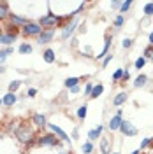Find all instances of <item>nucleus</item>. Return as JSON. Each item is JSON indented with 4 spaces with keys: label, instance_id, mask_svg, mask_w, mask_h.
Masks as SVG:
<instances>
[{
    "label": "nucleus",
    "instance_id": "obj_46",
    "mask_svg": "<svg viewBox=\"0 0 153 154\" xmlns=\"http://www.w3.org/2000/svg\"><path fill=\"white\" fill-rule=\"evenodd\" d=\"M0 105H2V98H0Z\"/></svg>",
    "mask_w": 153,
    "mask_h": 154
},
{
    "label": "nucleus",
    "instance_id": "obj_1",
    "mask_svg": "<svg viewBox=\"0 0 153 154\" xmlns=\"http://www.w3.org/2000/svg\"><path fill=\"white\" fill-rule=\"evenodd\" d=\"M60 23H62V18H58L55 14H48V16H44V18L39 19V25H41L42 28H48V30H51L53 26H57Z\"/></svg>",
    "mask_w": 153,
    "mask_h": 154
},
{
    "label": "nucleus",
    "instance_id": "obj_3",
    "mask_svg": "<svg viewBox=\"0 0 153 154\" xmlns=\"http://www.w3.org/2000/svg\"><path fill=\"white\" fill-rule=\"evenodd\" d=\"M41 32H42V26L39 25V23H27L25 26H23V33L25 35H41Z\"/></svg>",
    "mask_w": 153,
    "mask_h": 154
},
{
    "label": "nucleus",
    "instance_id": "obj_16",
    "mask_svg": "<svg viewBox=\"0 0 153 154\" xmlns=\"http://www.w3.org/2000/svg\"><path fill=\"white\" fill-rule=\"evenodd\" d=\"M125 102H127V93H120V95H116V96H115V100H113V103H115L116 107L123 105Z\"/></svg>",
    "mask_w": 153,
    "mask_h": 154
},
{
    "label": "nucleus",
    "instance_id": "obj_45",
    "mask_svg": "<svg viewBox=\"0 0 153 154\" xmlns=\"http://www.w3.org/2000/svg\"><path fill=\"white\" fill-rule=\"evenodd\" d=\"M60 154H69V152H60Z\"/></svg>",
    "mask_w": 153,
    "mask_h": 154
},
{
    "label": "nucleus",
    "instance_id": "obj_4",
    "mask_svg": "<svg viewBox=\"0 0 153 154\" xmlns=\"http://www.w3.org/2000/svg\"><path fill=\"white\" fill-rule=\"evenodd\" d=\"M120 131H122L123 135H127V137H134V135H137V128H135L132 123L123 121V123H122V126H120Z\"/></svg>",
    "mask_w": 153,
    "mask_h": 154
},
{
    "label": "nucleus",
    "instance_id": "obj_26",
    "mask_svg": "<svg viewBox=\"0 0 153 154\" xmlns=\"http://www.w3.org/2000/svg\"><path fill=\"white\" fill-rule=\"evenodd\" d=\"M92 151H93V145H92V142H86V144H83V154H92Z\"/></svg>",
    "mask_w": 153,
    "mask_h": 154
},
{
    "label": "nucleus",
    "instance_id": "obj_38",
    "mask_svg": "<svg viewBox=\"0 0 153 154\" xmlns=\"http://www.w3.org/2000/svg\"><path fill=\"white\" fill-rule=\"evenodd\" d=\"M111 60H113V54H109V56H106V58H104V61H102V67H106V65H107V63H109Z\"/></svg>",
    "mask_w": 153,
    "mask_h": 154
},
{
    "label": "nucleus",
    "instance_id": "obj_22",
    "mask_svg": "<svg viewBox=\"0 0 153 154\" xmlns=\"http://www.w3.org/2000/svg\"><path fill=\"white\" fill-rule=\"evenodd\" d=\"M19 53H21V54H30V53H32V46L27 44V42L21 44V46H19Z\"/></svg>",
    "mask_w": 153,
    "mask_h": 154
},
{
    "label": "nucleus",
    "instance_id": "obj_21",
    "mask_svg": "<svg viewBox=\"0 0 153 154\" xmlns=\"http://www.w3.org/2000/svg\"><path fill=\"white\" fill-rule=\"evenodd\" d=\"M12 51H14L12 48H7V49H4V51H0V63H4L5 58L9 56V54H12Z\"/></svg>",
    "mask_w": 153,
    "mask_h": 154
},
{
    "label": "nucleus",
    "instance_id": "obj_39",
    "mask_svg": "<svg viewBox=\"0 0 153 154\" xmlns=\"http://www.w3.org/2000/svg\"><path fill=\"white\" fill-rule=\"evenodd\" d=\"M111 5H113V9H120L122 7V2H113Z\"/></svg>",
    "mask_w": 153,
    "mask_h": 154
},
{
    "label": "nucleus",
    "instance_id": "obj_11",
    "mask_svg": "<svg viewBox=\"0 0 153 154\" xmlns=\"http://www.w3.org/2000/svg\"><path fill=\"white\" fill-rule=\"evenodd\" d=\"M16 40V35H12V33H0V44H5V46H9Z\"/></svg>",
    "mask_w": 153,
    "mask_h": 154
},
{
    "label": "nucleus",
    "instance_id": "obj_44",
    "mask_svg": "<svg viewBox=\"0 0 153 154\" xmlns=\"http://www.w3.org/2000/svg\"><path fill=\"white\" fill-rule=\"evenodd\" d=\"M132 154H141V149H137V151H134Z\"/></svg>",
    "mask_w": 153,
    "mask_h": 154
},
{
    "label": "nucleus",
    "instance_id": "obj_30",
    "mask_svg": "<svg viewBox=\"0 0 153 154\" xmlns=\"http://www.w3.org/2000/svg\"><path fill=\"white\" fill-rule=\"evenodd\" d=\"M122 77H123V70H122V68H118V70H116L115 74H113V81H120V79H122Z\"/></svg>",
    "mask_w": 153,
    "mask_h": 154
},
{
    "label": "nucleus",
    "instance_id": "obj_23",
    "mask_svg": "<svg viewBox=\"0 0 153 154\" xmlns=\"http://www.w3.org/2000/svg\"><path fill=\"white\" fill-rule=\"evenodd\" d=\"M146 81H148V77L141 74V75H137V77H135V82H134V84H135L137 88H139V86H144V84H146Z\"/></svg>",
    "mask_w": 153,
    "mask_h": 154
},
{
    "label": "nucleus",
    "instance_id": "obj_19",
    "mask_svg": "<svg viewBox=\"0 0 153 154\" xmlns=\"http://www.w3.org/2000/svg\"><path fill=\"white\" fill-rule=\"evenodd\" d=\"M77 82H79V79H77V77H69V79H65V88L72 89L74 86H77Z\"/></svg>",
    "mask_w": 153,
    "mask_h": 154
},
{
    "label": "nucleus",
    "instance_id": "obj_25",
    "mask_svg": "<svg viewBox=\"0 0 153 154\" xmlns=\"http://www.w3.org/2000/svg\"><path fill=\"white\" fill-rule=\"evenodd\" d=\"M86 110H88L86 105H81L79 109H77V117H79V119H85L86 117Z\"/></svg>",
    "mask_w": 153,
    "mask_h": 154
},
{
    "label": "nucleus",
    "instance_id": "obj_18",
    "mask_svg": "<svg viewBox=\"0 0 153 154\" xmlns=\"http://www.w3.org/2000/svg\"><path fill=\"white\" fill-rule=\"evenodd\" d=\"M102 91H104V86H102V84H95V86H93V89H92V95H90V98H97L99 95H102Z\"/></svg>",
    "mask_w": 153,
    "mask_h": 154
},
{
    "label": "nucleus",
    "instance_id": "obj_42",
    "mask_svg": "<svg viewBox=\"0 0 153 154\" xmlns=\"http://www.w3.org/2000/svg\"><path fill=\"white\" fill-rule=\"evenodd\" d=\"M85 53H86V56H92V54H90V53H92V49H90V48H86Z\"/></svg>",
    "mask_w": 153,
    "mask_h": 154
},
{
    "label": "nucleus",
    "instance_id": "obj_14",
    "mask_svg": "<svg viewBox=\"0 0 153 154\" xmlns=\"http://www.w3.org/2000/svg\"><path fill=\"white\" fill-rule=\"evenodd\" d=\"M109 48H111V35L107 33V35H106V42H104V49L100 51V54H97V58L106 56V54H107V51H109Z\"/></svg>",
    "mask_w": 153,
    "mask_h": 154
},
{
    "label": "nucleus",
    "instance_id": "obj_40",
    "mask_svg": "<svg viewBox=\"0 0 153 154\" xmlns=\"http://www.w3.org/2000/svg\"><path fill=\"white\" fill-rule=\"evenodd\" d=\"M122 79H123V81H129V79H130V74H129V72H125V70H123V77H122Z\"/></svg>",
    "mask_w": 153,
    "mask_h": 154
},
{
    "label": "nucleus",
    "instance_id": "obj_31",
    "mask_svg": "<svg viewBox=\"0 0 153 154\" xmlns=\"http://www.w3.org/2000/svg\"><path fill=\"white\" fill-rule=\"evenodd\" d=\"M19 84H21L19 81H14V82H11V84H9V93H14V91H16V89L19 88Z\"/></svg>",
    "mask_w": 153,
    "mask_h": 154
},
{
    "label": "nucleus",
    "instance_id": "obj_33",
    "mask_svg": "<svg viewBox=\"0 0 153 154\" xmlns=\"http://www.w3.org/2000/svg\"><path fill=\"white\" fill-rule=\"evenodd\" d=\"M92 89H93V84H92V82H88V84H86V88H85V93L90 96V95H92Z\"/></svg>",
    "mask_w": 153,
    "mask_h": 154
},
{
    "label": "nucleus",
    "instance_id": "obj_13",
    "mask_svg": "<svg viewBox=\"0 0 153 154\" xmlns=\"http://www.w3.org/2000/svg\"><path fill=\"white\" fill-rule=\"evenodd\" d=\"M102 130H104V128L100 125L97 126L95 130H90V131H88V138H90V140H97V138L100 137V133H102Z\"/></svg>",
    "mask_w": 153,
    "mask_h": 154
},
{
    "label": "nucleus",
    "instance_id": "obj_20",
    "mask_svg": "<svg viewBox=\"0 0 153 154\" xmlns=\"http://www.w3.org/2000/svg\"><path fill=\"white\" fill-rule=\"evenodd\" d=\"M34 123H35L37 126H46V117H44L42 114H35L34 116Z\"/></svg>",
    "mask_w": 153,
    "mask_h": 154
},
{
    "label": "nucleus",
    "instance_id": "obj_32",
    "mask_svg": "<svg viewBox=\"0 0 153 154\" xmlns=\"http://www.w3.org/2000/svg\"><path fill=\"white\" fill-rule=\"evenodd\" d=\"M123 25V16H116V19H115V26L116 28H120Z\"/></svg>",
    "mask_w": 153,
    "mask_h": 154
},
{
    "label": "nucleus",
    "instance_id": "obj_24",
    "mask_svg": "<svg viewBox=\"0 0 153 154\" xmlns=\"http://www.w3.org/2000/svg\"><path fill=\"white\" fill-rule=\"evenodd\" d=\"M144 14L146 16H153V2H148L144 5Z\"/></svg>",
    "mask_w": 153,
    "mask_h": 154
},
{
    "label": "nucleus",
    "instance_id": "obj_43",
    "mask_svg": "<svg viewBox=\"0 0 153 154\" xmlns=\"http://www.w3.org/2000/svg\"><path fill=\"white\" fill-rule=\"evenodd\" d=\"M150 44H153V32L150 33Z\"/></svg>",
    "mask_w": 153,
    "mask_h": 154
},
{
    "label": "nucleus",
    "instance_id": "obj_27",
    "mask_svg": "<svg viewBox=\"0 0 153 154\" xmlns=\"http://www.w3.org/2000/svg\"><path fill=\"white\" fill-rule=\"evenodd\" d=\"M100 147H102V154H109V142L102 138V142H100Z\"/></svg>",
    "mask_w": 153,
    "mask_h": 154
},
{
    "label": "nucleus",
    "instance_id": "obj_10",
    "mask_svg": "<svg viewBox=\"0 0 153 154\" xmlns=\"http://www.w3.org/2000/svg\"><path fill=\"white\" fill-rule=\"evenodd\" d=\"M76 26H77V21L74 19L72 23H69L67 26L63 28V32H62V37H63V38H69V37H70V33H72V32L76 30Z\"/></svg>",
    "mask_w": 153,
    "mask_h": 154
},
{
    "label": "nucleus",
    "instance_id": "obj_34",
    "mask_svg": "<svg viewBox=\"0 0 153 154\" xmlns=\"http://www.w3.org/2000/svg\"><path fill=\"white\" fill-rule=\"evenodd\" d=\"M150 144H151V138H144L143 142H141V149H146Z\"/></svg>",
    "mask_w": 153,
    "mask_h": 154
},
{
    "label": "nucleus",
    "instance_id": "obj_35",
    "mask_svg": "<svg viewBox=\"0 0 153 154\" xmlns=\"http://www.w3.org/2000/svg\"><path fill=\"white\" fill-rule=\"evenodd\" d=\"M122 46H123L125 49L132 48V40H130V38H125V40H123V44H122Z\"/></svg>",
    "mask_w": 153,
    "mask_h": 154
},
{
    "label": "nucleus",
    "instance_id": "obj_8",
    "mask_svg": "<svg viewBox=\"0 0 153 154\" xmlns=\"http://www.w3.org/2000/svg\"><path fill=\"white\" fill-rule=\"evenodd\" d=\"M16 102H18V96L14 95V93H7V95L2 98V105H7V107L14 105Z\"/></svg>",
    "mask_w": 153,
    "mask_h": 154
},
{
    "label": "nucleus",
    "instance_id": "obj_41",
    "mask_svg": "<svg viewBox=\"0 0 153 154\" xmlns=\"http://www.w3.org/2000/svg\"><path fill=\"white\" fill-rule=\"evenodd\" d=\"M77 91H79V86H74L72 89H70V93H77Z\"/></svg>",
    "mask_w": 153,
    "mask_h": 154
},
{
    "label": "nucleus",
    "instance_id": "obj_9",
    "mask_svg": "<svg viewBox=\"0 0 153 154\" xmlns=\"http://www.w3.org/2000/svg\"><path fill=\"white\" fill-rule=\"evenodd\" d=\"M49 128H51V131H53L55 135H58V137H60L62 140H65V142H69V140H70V138L67 137V133H65V131H63L62 128H58L57 125H49Z\"/></svg>",
    "mask_w": 153,
    "mask_h": 154
},
{
    "label": "nucleus",
    "instance_id": "obj_6",
    "mask_svg": "<svg viewBox=\"0 0 153 154\" xmlns=\"http://www.w3.org/2000/svg\"><path fill=\"white\" fill-rule=\"evenodd\" d=\"M39 145H57L58 140H57V135L49 133V135H44V137H41L37 140Z\"/></svg>",
    "mask_w": 153,
    "mask_h": 154
},
{
    "label": "nucleus",
    "instance_id": "obj_47",
    "mask_svg": "<svg viewBox=\"0 0 153 154\" xmlns=\"http://www.w3.org/2000/svg\"><path fill=\"white\" fill-rule=\"evenodd\" d=\"M113 154H118V152H113Z\"/></svg>",
    "mask_w": 153,
    "mask_h": 154
},
{
    "label": "nucleus",
    "instance_id": "obj_15",
    "mask_svg": "<svg viewBox=\"0 0 153 154\" xmlns=\"http://www.w3.org/2000/svg\"><path fill=\"white\" fill-rule=\"evenodd\" d=\"M42 58H44L46 63H55V53H53V49H46L42 53Z\"/></svg>",
    "mask_w": 153,
    "mask_h": 154
},
{
    "label": "nucleus",
    "instance_id": "obj_12",
    "mask_svg": "<svg viewBox=\"0 0 153 154\" xmlns=\"http://www.w3.org/2000/svg\"><path fill=\"white\" fill-rule=\"evenodd\" d=\"M11 21H12L14 26H25V25L28 23L25 18H19V16H16V14H11Z\"/></svg>",
    "mask_w": 153,
    "mask_h": 154
},
{
    "label": "nucleus",
    "instance_id": "obj_28",
    "mask_svg": "<svg viewBox=\"0 0 153 154\" xmlns=\"http://www.w3.org/2000/svg\"><path fill=\"white\" fill-rule=\"evenodd\" d=\"M144 65H146V58H137V60H135V68H143Z\"/></svg>",
    "mask_w": 153,
    "mask_h": 154
},
{
    "label": "nucleus",
    "instance_id": "obj_37",
    "mask_svg": "<svg viewBox=\"0 0 153 154\" xmlns=\"http://www.w3.org/2000/svg\"><path fill=\"white\" fill-rule=\"evenodd\" d=\"M144 56H146V58H151L153 56V49L151 48H146V51H144Z\"/></svg>",
    "mask_w": 153,
    "mask_h": 154
},
{
    "label": "nucleus",
    "instance_id": "obj_2",
    "mask_svg": "<svg viewBox=\"0 0 153 154\" xmlns=\"http://www.w3.org/2000/svg\"><path fill=\"white\" fill-rule=\"evenodd\" d=\"M32 130H30L28 126H21V128H18L16 130V137L19 138V142H23V144H27V142H30L32 140Z\"/></svg>",
    "mask_w": 153,
    "mask_h": 154
},
{
    "label": "nucleus",
    "instance_id": "obj_48",
    "mask_svg": "<svg viewBox=\"0 0 153 154\" xmlns=\"http://www.w3.org/2000/svg\"><path fill=\"white\" fill-rule=\"evenodd\" d=\"M151 60H153V56H151Z\"/></svg>",
    "mask_w": 153,
    "mask_h": 154
},
{
    "label": "nucleus",
    "instance_id": "obj_5",
    "mask_svg": "<svg viewBox=\"0 0 153 154\" xmlns=\"http://www.w3.org/2000/svg\"><path fill=\"white\" fill-rule=\"evenodd\" d=\"M122 123H123V117H122V110H118L116 112V116H113L111 119H109V130H120V126H122Z\"/></svg>",
    "mask_w": 153,
    "mask_h": 154
},
{
    "label": "nucleus",
    "instance_id": "obj_36",
    "mask_svg": "<svg viewBox=\"0 0 153 154\" xmlns=\"http://www.w3.org/2000/svg\"><path fill=\"white\" fill-rule=\"evenodd\" d=\"M37 95V89L35 88H30L28 91H27V96H35Z\"/></svg>",
    "mask_w": 153,
    "mask_h": 154
},
{
    "label": "nucleus",
    "instance_id": "obj_29",
    "mask_svg": "<svg viewBox=\"0 0 153 154\" xmlns=\"http://www.w3.org/2000/svg\"><path fill=\"white\" fill-rule=\"evenodd\" d=\"M130 5H132V2H130V0L123 2V4H122V7H120V12H127V11L130 9Z\"/></svg>",
    "mask_w": 153,
    "mask_h": 154
},
{
    "label": "nucleus",
    "instance_id": "obj_17",
    "mask_svg": "<svg viewBox=\"0 0 153 154\" xmlns=\"http://www.w3.org/2000/svg\"><path fill=\"white\" fill-rule=\"evenodd\" d=\"M7 16H9V5H7V2H0V19L7 18Z\"/></svg>",
    "mask_w": 153,
    "mask_h": 154
},
{
    "label": "nucleus",
    "instance_id": "obj_7",
    "mask_svg": "<svg viewBox=\"0 0 153 154\" xmlns=\"http://www.w3.org/2000/svg\"><path fill=\"white\" fill-rule=\"evenodd\" d=\"M53 35H55V32H53V30H42V32H41V35L37 37V42H39V44H48L49 40L53 38Z\"/></svg>",
    "mask_w": 153,
    "mask_h": 154
}]
</instances>
